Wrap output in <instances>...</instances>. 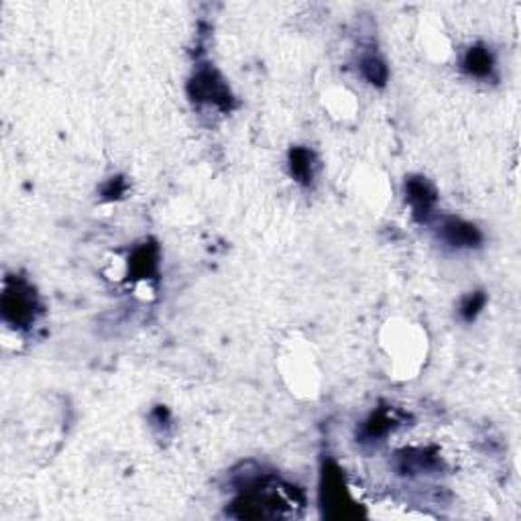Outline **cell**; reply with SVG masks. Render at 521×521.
Returning a JSON list of instances; mask_svg holds the SVG:
<instances>
[{
  "label": "cell",
  "instance_id": "cell-5",
  "mask_svg": "<svg viewBox=\"0 0 521 521\" xmlns=\"http://www.w3.org/2000/svg\"><path fill=\"white\" fill-rule=\"evenodd\" d=\"M438 235H440L442 241L452 246V249H477V246H481L483 243V233L473 222L454 217H446L440 222Z\"/></svg>",
  "mask_w": 521,
  "mask_h": 521
},
{
  "label": "cell",
  "instance_id": "cell-8",
  "mask_svg": "<svg viewBox=\"0 0 521 521\" xmlns=\"http://www.w3.org/2000/svg\"><path fill=\"white\" fill-rule=\"evenodd\" d=\"M401 420L397 411L391 408H379L362 421L361 440L362 442H381L383 438L390 436L393 429L400 428Z\"/></svg>",
  "mask_w": 521,
  "mask_h": 521
},
{
  "label": "cell",
  "instance_id": "cell-10",
  "mask_svg": "<svg viewBox=\"0 0 521 521\" xmlns=\"http://www.w3.org/2000/svg\"><path fill=\"white\" fill-rule=\"evenodd\" d=\"M287 165L297 184L308 186L316 173V157L308 147H292L287 155Z\"/></svg>",
  "mask_w": 521,
  "mask_h": 521
},
{
  "label": "cell",
  "instance_id": "cell-4",
  "mask_svg": "<svg viewBox=\"0 0 521 521\" xmlns=\"http://www.w3.org/2000/svg\"><path fill=\"white\" fill-rule=\"evenodd\" d=\"M405 200L410 204L413 218L428 222L438 204V192L426 178L411 176L405 179Z\"/></svg>",
  "mask_w": 521,
  "mask_h": 521
},
{
  "label": "cell",
  "instance_id": "cell-2",
  "mask_svg": "<svg viewBox=\"0 0 521 521\" xmlns=\"http://www.w3.org/2000/svg\"><path fill=\"white\" fill-rule=\"evenodd\" d=\"M0 312H3V320L13 328L21 330L33 326L39 314L35 289L23 279H8L3 300H0Z\"/></svg>",
  "mask_w": 521,
  "mask_h": 521
},
{
  "label": "cell",
  "instance_id": "cell-11",
  "mask_svg": "<svg viewBox=\"0 0 521 521\" xmlns=\"http://www.w3.org/2000/svg\"><path fill=\"white\" fill-rule=\"evenodd\" d=\"M361 73L369 84H373L377 88H383L390 80V68H387L385 62L377 55H367L361 60Z\"/></svg>",
  "mask_w": 521,
  "mask_h": 521
},
{
  "label": "cell",
  "instance_id": "cell-1",
  "mask_svg": "<svg viewBox=\"0 0 521 521\" xmlns=\"http://www.w3.org/2000/svg\"><path fill=\"white\" fill-rule=\"evenodd\" d=\"M320 501L328 517L349 519V517L362 516L361 507L351 497L349 487H346L344 483L343 470L338 468L334 460H326L324 467H322Z\"/></svg>",
  "mask_w": 521,
  "mask_h": 521
},
{
  "label": "cell",
  "instance_id": "cell-6",
  "mask_svg": "<svg viewBox=\"0 0 521 521\" xmlns=\"http://www.w3.org/2000/svg\"><path fill=\"white\" fill-rule=\"evenodd\" d=\"M442 467V460L438 452L429 449H408L397 452L395 468L400 475H429Z\"/></svg>",
  "mask_w": 521,
  "mask_h": 521
},
{
  "label": "cell",
  "instance_id": "cell-9",
  "mask_svg": "<svg viewBox=\"0 0 521 521\" xmlns=\"http://www.w3.org/2000/svg\"><path fill=\"white\" fill-rule=\"evenodd\" d=\"M462 70H465L470 78L489 80L495 73L493 53L485 45L468 47L465 57H462Z\"/></svg>",
  "mask_w": 521,
  "mask_h": 521
},
{
  "label": "cell",
  "instance_id": "cell-3",
  "mask_svg": "<svg viewBox=\"0 0 521 521\" xmlns=\"http://www.w3.org/2000/svg\"><path fill=\"white\" fill-rule=\"evenodd\" d=\"M188 94L196 104H210L222 112H230L235 106V96L230 92L225 78L208 65L196 70L188 84Z\"/></svg>",
  "mask_w": 521,
  "mask_h": 521
},
{
  "label": "cell",
  "instance_id": "cell-13",
  "mask_svg": "<svg viewBox=\"0 0 521 521\" xmlns=\"http://www.w3.org/2000/svg\"><path fill=\"white\" fill-rule=\"evenodd\" d=\"M127 192V181L122 178H111L102 188L104 200H119Z\"/></svg>",
  "mask_w": 521,
  "mask_h": 521
},
{
  "label": "cell",
  "instance_id": "cell-12",
  "mask_svg": "<svg viewBox=\"0 0 521 521\" xmlns=\"http://www.w3.org/2000/svg\"><path fill=\"white\" fill-rule=\"evenodd\" d=\"M487 305V294L485 292H473L467 297H462L460 302V318L465 322L477 320L478 314L485 310Z\"/></svg>",
  "mask_w": 521,
  "mask_h": 521
},
{
  "label": "cell",
  "instance_id": "cell-7",
  "mask_svg": "<svg viewBox=\"0 0 521 521\" xmlns=\"http://www.w3.org/2000/svg\"><path fill=\"white\" fill-rule=\"evenodd\" d=\"M157 271H159V246L153 241H145L129 255V279H153Z\"/></svg>",
  "mask_w": 521,
  "mask_h": 521
}]
</instances>
